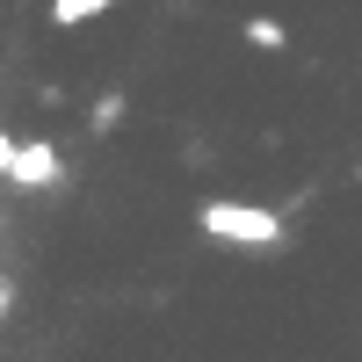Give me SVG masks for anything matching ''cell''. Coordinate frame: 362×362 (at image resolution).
<instances>
[{"instance_id":"cell-1","label":"cell","mask_w":362,"mask_h":362,"mask_svg":"<svg viewBox=\"0 0 362 362\" xmlns=\"http://www.w3.org/2000/svg\"><path fill=\"white\" fill-rule=\"evenodd\" d=\"M196 225L210 239H225V247H276V239H283V218L268 203H225V196H210L196 210Z\"/></svg>"},{"instance_id":"cell-2","label":"cell","mask_w":362,"mask_h":362,"mask_svg":"<svg viewBox=\"0 0 362 362\" xmlns=\"http://www.w3.org/2000/svg\"><path fill=\"white\" fill-rule=\"evenodd\" d=\"M58 174H66V167H58V145H51V138L15 145V160H8V181H15V189H51Z\"/></svg>"},{"instance_id":"cell-3","label":"cell","mask_w":362,"mask_h":362,"mask_svg":"<svg viewBox=\"0 0 362 362\" xmlns=\"http://www.w3.org/2000/svg\"><path fill=\"white\" fill-rule=\"evenodd\" d=\"M247 44H261V51H283V44H290V29H283V22H268V15H254V22H247Z\"/></svg>"},{"instance_id":"cell-4","label":"cell","mask_w":362,"mask_h":362,"mask_svg":"<svg viewBox=\"0 0 362 362\" xmlns=\"http://www.w3.org/2000/svg\"><path fill=\"white\" fill-rule=\"evenodd\" d=\"M87 124H95V131H116V124H124V95H102V102H95V116H87Z\"/></svg>"},{"instance_id":"cell-5","label":"cell","mask_w":362,"mask_h":362,"mask_svg":"<svg viewBox=\"0 0 362 362\" xmlns=\"http://www.w3.org/2000/svg\"><path fill=\"white\" fill-rule=\"evenodd\" d=\"M8 160H15V138H8V131H0V174H8Z\"/></svg>"},{"instance_id":"cell-6","label":"cell","mask_w":362,"mask_h":362,"mask_svg":"<svg viewBox=\"0 0 362 362\" xmlns=\"http://www.w3.org/2000/svg\"><path fill=\"white\" fill-rule=\"evenodd\" d=\"M0 319H8V283H0Z\"/></svg>"}]
</instances>
